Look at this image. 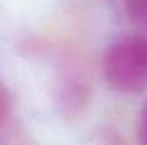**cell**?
<instances>
[{"label":"cell","mask_w":147,"mask_h":145,"mask_svg":"<svg viewBox=\"0 0 147 145\" xmlns=\"http://www.w3.org/2000/svg\"><path fill=\"white\" fill-rule=\"evenodd\" d=\"M103 77L113 91L135 94L147 85V36L130 34L113 41L103 58Z\"/></svg>","instance_id":"cell-1"},{"label":"cell","mask_w":147,"mask_h":145,"mask_svg":"<svg viewBox=\"0 0 147 145\" xmlns=\"http://www.w3.org/2000/svg\"><path fill=\"white\" fill-rule=\"evenodd\" d=\"M121 3L134 26L147 36V0H121Z\"/></svg>","instance_id":"cell-2"},{"label":"cell","mask_w":147,"mask_h":145,"mask_svg":"<svg viewBox=\"0 0 147 145\" xmlns=\"http://www.w3.org/2000/svg\"><path fill=\"white\" fill-rule=\"evenodd\" d=\"M10 113H12V97H10V92L7 91V87L3 84H0V130L3 128V125L10 118Z\"/></svg>","instance_id":"cell-3"},{"label":"cell","mask_w":147,"mask_h":145,"mask_svg":"<svg viewBox=\"0 0 147 145\" xmlns=\"http://www.w3.org/2000/svg\"><path fill=\"white\" fill-rule=\"evenodd\" d=\"M137 138L140 144L147 145V99L146 104L140 111V116H139V123H137Z\"/></svg>","instance_id":"cell-4"}]
</instances>
